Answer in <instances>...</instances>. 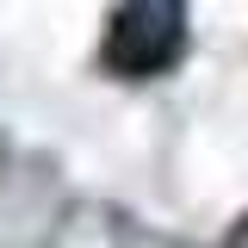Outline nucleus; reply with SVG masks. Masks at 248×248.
Segmentation results:
<instances>
[{"mask_svg":"<svg viewBox=\"0 0 248 248\" xmlns=\"http://www.w3.org/2000/svg\"><path fill=\"white\" fill-rule=\"evenodd\" d=\"M180 50H186V6H174V0L118 6L106 25V68L124 81H149L161 68H174Z\"/></svg>","mask_w":248,"mask_h":248,"instance_id":"1","label":"nucleus"}]
</instances>
